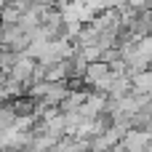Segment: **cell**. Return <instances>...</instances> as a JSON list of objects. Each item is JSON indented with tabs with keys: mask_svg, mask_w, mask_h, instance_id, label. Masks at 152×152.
Here are the masks:
<instances>
[{
	"mask_svg": "<svg viewBox=\"0 0 152 152\" xmlns=\"http://www.w3.org/2000/svg\"><path fill=\"white\" fill-rule=\"evenodd\" d=\"M128 80H131V94H152V72L150 69L134 72V75H128Z\"/></svg>",
	"mask_w": 152,
	"mask_h": 152,
	"instance_id": "6da1fadb",
	"label": "cell"
},
{
	"mask_svg": "<svg viewBox=\"0 0 152 152\" xmlns=\"http://www.w3.org/2000/svg\"><path fill=\"white\" fill-rule=\"evenodd\" d=\"M51 152H88V139H75V136H61Z\"/></svg>",
	"mask_w": 152,
	"mask_h": 152,
	"instance_id": "7a4b0ae2",
	"label": "cell"
}]
</instances>
